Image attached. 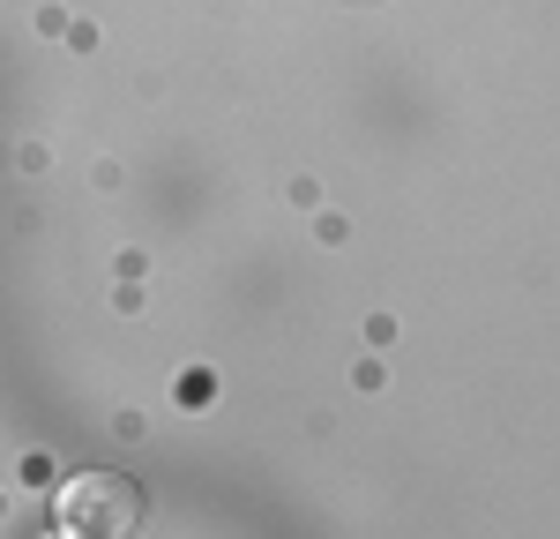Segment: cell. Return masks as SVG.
Here are the masks:
<instances>
[{
	"label": "cell",
	"instance_id": "cell-1",
	"mask_svg": "<svg viewBox=\"0 0 560 539\" xmlns=\"http://www.w3.org/2000/svg\"><path fill=\"white\" fill-rule=\"evenodd\" d=\"M135 517H142V494H135V480H120V472H83V480L60 488V525H68V532L120 539V532H135Z\"/></svg>",
	"mask_w": 560,
	"mask_h": 539
}]
</instances>
